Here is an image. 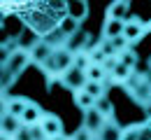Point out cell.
I'll use <instances>...</instances> for the list:
<instances>
[{"instance_id":"24","label":"cell","mask_w":151,"mask_h":140,"mask_svg":"<svg viewBox=\"0 0 151 140\" xmlns=\"http://www.w3.org/2000/svg\"><path fill=\"white\" fill-rule=\"evenodd\" d=\"M58 28H60L63 33H68V35H75L77 30H79V21H77V19H72V17H68V14H65V17H63V21H60V26H58Z\"/></svg>"},{"instance_id":"17","label":"cell","mask_w":151,"mask_h":140,"mask_svg":"<svg viewBox=\"0 0 151 140\" xmlns=\"http://www.w3.org/2000/svg\"><path fill=\"white\" fill-rule=\"evenodd\" d=\"M72 103H75L81 112H88V110H93V107H95V103H98V100H95L91 94H86V91L81 89V91H77L75 96H72Z\"/></svg>"},{"instance_id":"27","label":"cell","mask_w":151,"mask_h":140,"mask_svg":"<svg viewBox=\"0 0 151 140\" xmlns=\"http://www.w3.org/2000/svg\"><path fill=\"white\" fill-rule=\"evenodd\" d=\"M9 56H12V49H9V47H0V65H2V68L7 65Z\"/></svg>"},{"instance_id":"31","label":"cell","mask_w":151,"mask_h":140,"mask_svg":"<svg viewBox=\"0 0 151 140\" xmlns=\"http://www.w3.org/2000/svg\"><path fill=\"white\" fill-rule=\"evenodd\" d=\"M54 140H72V138H68V136H58V138H54Z\"/></svg>"},{"instance_id":"13","label":"cell","mask_w":151,"mask_h":140,"mask_svg":"<svg viewBox=\"0 0 151 140\" xmlns=\"http://www.w3.org/2000/svg\"><path fill=\"white\" fill-rule=\"evenodd\" d=\"M121 138H123V126H119L114 119H107V124L95 136V140H121Z\"/></svg>"},{"instance_id":"32","label":"cell","mask_w":151,"mask_h":140,"mask_svg":"<svg viewBox=\"0 0 151 140\" xmlns=\"http://www.w3.org/2000/svg\"><path fill=\"white\" fill-rule=\"evenodd\" d=\"M144 126H147V128L151 131V115H149V119H147V124H144Z\"/></svg>"},{"instance_id":"28","label":"cell","mask_w":151,"mask_h":140,"mask_svg":"<svg viewBox=\"0 0 151 140\" xmlns=\"http://www.w3.org/2000/svg\"><path fill=\"white\" fill-rule=\"evenodd\" d=\"M12 42H14V40H12V35H9L5 28H0V47H9Z\"/></svg>"},{"instance_id":"10","label":"cell","mask_w":151,"mask_h":140,"mask_svg":"<svg viewBox=\"0 0 151 140\" xmlns=\"http://www.w3.org/2000/svg\"><path fill=\"white\" fill-rule=\"evenodd\" d=\"M54 52H56V49H54L51 44H47L44 40H40L37 44H35V47L28 52V54H30V61H33V63H37L40 68H42L47 61L51 59V54H54Z\"/></svg>"},{"instance_id":"26","label":"cell","mask_w":151,"mask_h":140,"mask_svg":"<svg viewBox=\"0 0 151 140\" xmlns=\"http://www.w3.org/2000/svg\"><path fill=\"white\" fill-rule=\"evenodd\" d=\"M12 140H33V136H30V126H21L19 133H17Z\"/></svg>"},{"instance_id":"33","label":"cell","mask_w":151,"mask_h":140,"mask_svg":"<svg viewBox=\"0 0 151 140\" xmlns=\"http://www.w3.org/2000/svg\"><path fill=\"white\" fill-rule=\"evenodd\" d=\"M0 140H12L9 136H5V133H0Z\"/></svg>"},{"instance_id":"16","label":"cell","mask_w":151,"mask_h":140,"mask_svg":"<svg viewBox=\"0 0 151 140\" xmlns=\"http://www.w3.org/2000/svg\"><path fill=\"white\" fill-rule=\"evenodd\" d=\"M40 40H42V38H40V35H35L30 28H23V33H21V35H17V47H19V49H23V52H30V49H33Z\"/></svg>"},{"instance_id":"18","label":"cell","mask_w":151,"mask_h":140,"mask_svg":"<svg viewBox=\"0 0 151 140\" xmlns=\"http://www.w3.org/2000/svg\"><path fill=\"white\" fill-rule=\"evenodd\" d=\"M42 40L47 42V44H51L54 49H63V47H68L70 35H68V33H63L60 28H56L54 33H49V35H47V38H42Z\"/></svg>"},{"instance_id":"22","label":"cell","mask_w":151,"mask_h":140,"mask_svg":"<svg viewBox=\"0 0 151 140\" xmlns=\"http://www.w3.org/2000/svg\"><path fill=\"white\" fill-rule=\"evenodd\" d=\"M84 91H86V94H91L95 100H100L102 96H107V89H105V84H102V82H88V84L84 86Z\"/></svg>"},{"instance_id":"15","label":"cell","mask_w":151,"mask_h":140,"mask_svg":"<svg viewBox=\"0 0 151 140\" xmlns=\"http://www.w3.org/2000/svg\"><path fill=\"white\" fill-rule=\"evenodd\" d=\"M123 21H116V19H105L102 23V33H105V40H116L123 35Z\"/></svg>"},{"instance_id":"14","label":"cell","mask_w":151,"mask_h":140,"mask_svg":"<svg viewBox=\"0 0 151 140\" xmlns=\"http://www.w3.org/2000/svg\"><path fill=\"white\" fill-rule=\"evenodd\" d=\"M21 126H23V124H21V119L12 117V115H7V112L0 117V133H5V136H9V138H14V136L19 133Z\"/></svg>"},{"instance_id":"21","label":"cell","mask_w":151,"mask_h":140,"mask_svg":"<svg viewBox=\"0 0 151 140\" xmlns=\"http://www.w3.org/2000/svg\"><path fill=\"white\" fill-rule=\"evenodd\" d=\"M95 110L98 112H102L107 119H114V103H112V98L109 96H102V98L95 103Z\"/></svg>"},{"instance_id":"4","label":"cell","mask_w":151,"mask_h":140,"mask_svg":"<svg viewBox=\"0 0 151 140\" xmlns=\"http://www.w3.org/2000/svg\"><path fill=\"white\" fill-rule=\"evenodd\" d=\"M28 63H30V54L23 52V49H14L12 56H9V61H7V65H5V70L12 73L14 77H19L21 73L28 68Z\"/></svg>"},{"instance_id":"3","label":"cell","mask_w":151,"mask_h":140,"mask_svg":"<svg viewBox=\"0 0 151 140\" xmlns=\"http://www.w3.org/2000/svg\"><path fill=\"white\" fill-rule=\"evenodd\" d=\"M60 82H63V86L65 89H70L72 94H77V91H81L86 84H88V77H86V70H81V68H70L63 77H60Z\"/></svg>"},{"instance_id":"29","label":"cell","mask_w":151,"mask_h":140,"mask_svg":"<svg viewBox=\"0 0 151 140\" xmlns=\"http://www.w3.org/2000/svg\"><path fill=\"white\" fill-rule=\"evenodd\" d=\"M7 100L9 98H5V91H0V117L7 112Z\"/></svg>"},{"instance_id":"2","label":"cell","mask_w":151,"mask_h":140,"mask_svg":"<svg viewBox=\"0 0 151 140\" xmlns=\"http://www.w3.org/2000/svg\"><path fill=\"white\" fill-rule=\"evenodd\" d=\"M70 68H75V54H72L70 49H65V47H63V49H56V52L51 54V59L42 65V70H44L47 77H63Z\"/></svg>"},{"instance_id":"7","label":"cell","mask_w":151,"mask_h":140,"mask_svg":"<svg viewBox=\"0 0 151 140\" xmlns=\"http://www.w3.org/2000/svg\"><path fill=\"white\" fill-rule=\"evenodd\" d=\"M132 5L128 2V0H116V2H112L109 7H107V19H116V21H130L135 14H132L130 9Z\"/></svg>"},{"instance_id":"20","label":"cell","mask_w":151,"mask_h":140,"mask_svg":"<svg viewBox=\"0 0 151 140\" xmlns=\"http://www.w3.org/2000/svg\"><path fill=\"white\" fill-rule=\"evenodd\" d=\"M26 105H28V100H26V98H9V100H7V115H12V117L21 119Z\"/></svg>"},{"instance_id":"11","label":"cell","mask_w":151,"mask_h":140,"mask_svg":"<svg viewBox=\"0 0 151 140\" xmlns=\"http://www.w3.org/2000/svg\"><path fill=\"white\" fill-rule=\"evenodd\" d=\"M44 115H47V112L40 107L37 103L28 100V105H26V110H23V115H21V124H23V126H35V124L42 121Z\"/></svg>"},{"instance_id":"5","label":"cell","mask_w":151,"mask_h":140,"mask_svg":"<svg viewBox=\"0 0 151 140\" xmlns=\"http://www.w3.org/2000/svg\"><path fill=\"white\" fill-rule=\"evenodd\" d=\"M144 33H147V26H144V21L139 19V17H132L123 26V38L128 40V44H137V42L144 38Z\"/></svg>"},{"instance_id":"19","label":"cell","mask_w":151,"mask_h":140,"mask_svg":"<svg viewBox=\"0 0 151 140\" xmlns=\"http://www.w3.org/2000/svg\"><path fill=\"white\" fill-rule=\"evenodd\" d=\"M107 70H105V65H100V63H91L88 68H86V77H88V82H102L105 84V80H107Z\"/></svg>"},{"instance_id":"1","label":"cell","mask_w":151,"mask_h":140,"mask_svg":"<svg viewBox=\"0 0 151 140\" xmlns=\"http://www.w3.org/2000/svg\"><path fill=\"white\" fill-rule=\"evenodd\" d=\"M17 17L35 35L47 38L60 26V21L65 17V2H26V7Z\"/></svg>"},{"instance_id":"25","label":"cell","mask_w":151,"mask_h":140,"mask_svg":"<svg viewBox=\"0 0 151 140\" xmlns=\"http://www.w3.org/2000/svg\"><path fill=\"white\" fill-rule=\"evenodd\" d=\"M72 140H95V136L88 131V128H84V126H79L75 133H72Z\"/></svg>"},{"instance_id":"23","label":"cell","mask_w":151,"mask_h":140,"mask_svg":"<svg viewBox=\"0 0 151 140\" xmlns=\"http://www.w3.org/2000/svg\"><path fill=\"white\" fill-rule=\"evenodd\" d=\"M121 140H144V126H126Z\"/></svg>"},{"instance_id":"9","label":"cell","mask_w":151,"mask_h":140,"mask_svg":"<svg viewBox=\"0 0 151 140\" xmlns=\"http://www.w3.org/2000/svg\"><path fill=\"white\" fill-rule=\"evenodd\" d=\"M105 124H107V117H105L102 112H98L95 107H93V110H88V112H84L81 126H84V128H88V131H91L93 136H98V131H100V128H102Z\"/></svg>"},{"instance_id":"8","label":"cell","mask_w":151,"mask_h":140,"mask_svg":"<svg viewBox=\"0 0 151 140\" xmlns=\"http://www.w3.org/2000/svg\"><path fill=\"white\" fill-rule=\"evenodd\" d=\"M65 49H70L72 54L91 52V35H88L84 28H79L75 35H70V40H68V47H65Z\"/></svg>"},{"instance_id":"6","label":"cell","mask_w":151,"mask_h":140,"mask_svg":"<svg viewBox=\"0 0 151 140\" xmlns=\"http://www.w3.org/2000/svg\"><path fill=\"white\" fill-rule=\"evenodd\" d=\"M40 126H42L47 140H54V138H58V136H65V133H63V119L56 117V115H49V112H47V115L42 117V121H40Z\"/></svg>"},{"instance_id":"12","label":"cell","mask_w":151,"mask_h":140,"mask_svg":"<svg viewBox=\"0 0 151 140\" xmlns=\"http://www.w3.org/2000/svg\"><path fill=\"white\" fill-rule=\"evenodd\" d=\"M65 14L81 23V21L88 17V2L86 0H68L65 2Z\"/></svg>"},{"instance_id":"30","label":"cell","mask_w":151,"mask_h":140,"mask_svg":"<svg viewBox=\"0 0 151 140\" xmlns=\"http://www.w3.org/2000/svg\"><path fill=\"white\" fill-rule=\"evenodd\" d=\"M2 77H5V68L0 65V89H2Z\"/></svg>"}]
</instances>
